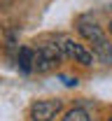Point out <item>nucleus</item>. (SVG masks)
Here are the masks:
<instances>
[{
    "instance_id": "39448f33",
    "label": "nucleus",
    "mask_w": 112,
    "mask_h": 121,
    "mask_svg": "<svg viewBox=\"0 0 112 121\" xmlns=\"http://www.w3.org/2000/svg\"><path fill=\"white\" fill-rule=\"evenodd\" d=\"M33 56H35V51L28 49V47H21V49H19L16 63H19V68H21L23 72H31V70H33Z\"/></svg>"
},
{
    "instance_id": "f257e3e1",
    "label": "nucleus",
    "mask_w": 112,
    "mask_h": 121,
    "mask_svg": "<svg viewBox=\"0 0 112 121\" xmlns=\"http://www.w3.org/2000/svg\"><path fill=\"white\" fill-rule=\"evenodd\" d=\"M63 47L61 44H45L42 49H37L35 51V56H33V70H37V72H47L51 68H56V63L63 58Z\"/></svg>"
},
{
    "instance_id": "20e7f679",
    "label": "nucleus",
    "mask_w": 112,
    "mask_h": 121,
    "mask_svg": "<svg viewBox=\"0 0 112 121\" xmlns=\"http://www.w3.org/2000/svg\"><path fill=\"white\" fill-rule=\"evenodd\" d=\"M80 33L91 42V44H96V42H100V40H105V35H103L100 26H96V23L89 21V19H80Z\"/></svg>"
},
{
    "instance_id": "f03ea898",
    "label": "nucleus",
    "mask_w": 112,
    "mask_h": 121,
    "mask_svg": "<svg viewBox=\"0 0 112 121\" xmlns=\"http://www.w3.org/2000/svg\"><path fill=\"white\" fill-rule=\"evenodd\" d=\"M58 112H61L58 100H37L31 107V119L33 121H51V119H56Z\"/></svg>"
},
{
    "instance_id": "423d86ee",
    "label": "nucleus",
    "mask_w": 112,
    "mask_h": 121,
    "mask_svg": "<svg viewBox=\"0 0 112 121\" xmlns=\"http://www.w3.org/2000/svg\"><path fill=\"white\" fill-rule=\"evenodd\" d=\"M94 51H96V56L103 60V63H112V47L108 44V40L96 42V44H94Z\"/></svg>"
},
{
    "instance_id": "1a4fd4ad",
    "label": "nucleus",
    "mask_w": 112,
    "mask_h": 121,
    "mask_svg": "<svg viewBox=\"0 0 112 121\" xmlns=\"http://www.w3.org/2000/svg\"><path fill=\"white\" fill-rule=\"evenodd\" d=\"M110 121H112V117H110Z\"/></svg>"
},
{
    "instance_id": "6e6552de",
    "label": "nucleus",
    "mask_w": 112,
    "mask_h": 121,
    "mask_svg": "<svg viewBox=\"0 0 112 121\" xmlns=\"http://www.w3.org/2000/svg\"><path fill=\"white\" fill-rule=\"evenodd\" d=\"M110 33H112V23H110Z\"/></svg>"
},
{
    "instance_id": "0eeeda50",
    "label": "nucleus",
    "mask_w": 112,
    "mask_h": 121,
    "mask_svg": "<svg viewBox=\"0 0 112 121\" xmlns=\"http://www.w3.org/2000/svg\"><path fill=\"white\" fill-rule=\"evenodd\" d=\"M63 121H89V114H86V109H82V107H72L70 112H65Z\"/></svg>"
},
{
    "instance_id": "7ed1b4c3",
    "label": "nucleus",
    "mask_w": 112,
    "mask_h": 121,
    "mask_svg": "<svg viewBox=\"0 0 112 121\" xmlns=\"http://www.w3.org/2000/svg\"><path fill=\"white\" fill-rule=\"evenodd\" d=\"M61 47H63L65 56L75 58L77 63H82V65H91V63H94V54H91L84 44H80V42H75V40H63Z\"/></svg>"
}]
</instances>
